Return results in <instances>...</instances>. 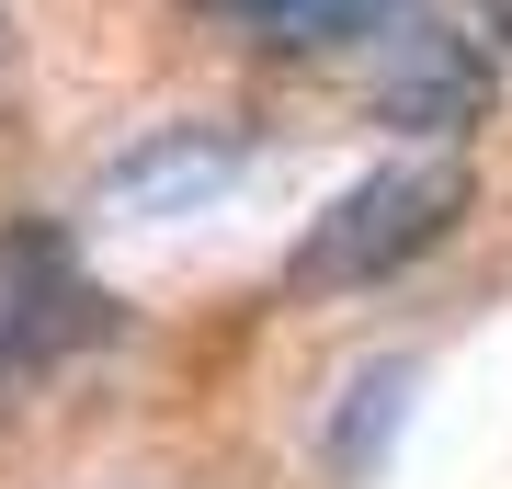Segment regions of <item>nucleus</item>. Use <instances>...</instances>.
I'll use <instances>...</instances> for the list:
<instances>
[{
  "mask_svg": "<svg viewBox=\"0 0 512 489\" xmlns=\"http://www.w3.org/2000/svg\"><path fill=\"white\" fill-rule=\"evenodd\" d=\"M467 217H478V160H467V148H399V160L353 171L342 194L285 239L274 296H285V308L376 296V285H399V273H421Z\"/></svg>",
  "mask_w": 512,
  "mask_h": 489,
  "instance_id": "f257e3e1",
  "label": "nucleus"
},
{
  "mask_svg": "<svg viewBox=\"0 0 512 489\" xmlns=\"http://www.w3.org/2000/svg\"><path fill=\"white\" fill-rule=\"evenodd\" d=\"M114 330H126V308H114V285L80 262L69 228L57 217H0V342L35 364V376H57V364L103 353Z\"/></svg>",
  "mask_w": 512,
  "mask_h": 489,
  "instance_id": "f03ea898",
  "label": "nucleus"
},
{
  "mask_svg": "<svg viewBox=\"0 0 512 489\" xmlns=\"http://www.w3.org/2000/svg\"><path fill=\"white\" fill-rule=\"evenodd\" d=\"M376 126H399L410 148H467L478 126L501 114V57L478 23H433V12H410L399 35H387L376 57Z\"/></svg>",
  "mask_w": 512,
  "mask_h": 489,
  "instance_id": "7ed1b4c3",
  "label": "nucleus"
},
{
  "mask_svg": "<svg viewBox=\"0 0 512 489\" xmlns=\"http://www.w3.org/2000/svg\"><path fill=\"white\" fill-rule=\"evenodd\" d=\"M239 171H251V114H183V126L137 137L126 160L103 171V205H126V217H194V205L228 194Z\"/></svg>",
  "mask_w": 512,
  "mask_h": 489,
  "instance_id": "20e7f679",
  "label": "nucleus"
},
{
  "mask_svg": "<svg viewBox=\"0 0 512 489\" xmlns=\"http://www.w3.org/2000/svg\"><path fill=\"white\" fill-rule=\"evenodd\" d=\"M399 421H410V364H399V353H376L365 376H342V410L319 421V467L342 478V489H365Z\"/></svg>",
  "mask_w": 512,
  "mask_h": 489,
  "instance_id": "39448f33",
  "label": "nucleus"
},
{
  "mask_svg": "<svg viewBox=\"0 0 512 489\" xmlns=\"http://www.w3.org/2000/svg\"><path fill=\"white\" fill-rule=\"evenodd\" d=\"M410 12L421 0H274V12H262V46L274 57H342L365 35H399Z\"/></svg>",
  "mask_w": 512,
  "mask_h": 489,
  "instance_id": "423d86ee",
  "label": "nucleus"
},
{
  "mask_svg": "<svg viewBox=\"0 0 512 489\" xmlns=\"http://www.w3.org/2000/svg\"><path fill=\"white\" fill-rule=\"evenodd\" d=\"M35 387H46V376H35V364H23L12 342H0V433H12V421H23V399H35Z\"/></svg>",
  "mask_w": 512,
  "mask_h": 489,
  "instance_id": "0eeeda50",
  "label": "nucleus"
},
{
  "mask_svg": "<svg viewBox=\"0 0 512 489\" xmlns=\"http://www.w3.org/2000/svg\"><path fill=\"white\" fill-rule=\"evenodd\" d=\"M183 12H194V23H251V35H262V12H274V0H183Z\"/></svg>",
  "mask_w": 512,
  "mask_h": 489,
  "instance_id": "6e6552de",
  "label": "nucleus"
},
{
  "mask_svg": "<svg viewBox=\"0 0 512 489\" xmlns=\"http://www.w3.org/2000/svg\"><path fill=\"white\" fill-rule=\"evenodd\" d=\"M478 12V35H490V57H512V0H467Z\"/></svg>",
  "mask_w": 512,
  "mask_h": 489,
  "instance_id": "1a4fd4ad",
  "label": "nucleus"
},
{
  "mask_svg": "<svg viewBox=\"0 0 512 489\" xmlns=\"http://www.w3.org/2000/svg\"><path fill=\"white\" fill-rule=\"evenodd\" d=\"M0 35H12V0H0Z\"/></svg>",
  "mask_w": 512,
  "mask_h": 489,
  "instance_id": "9d476101",
  "label": "nucleus"
}]
</instances>
